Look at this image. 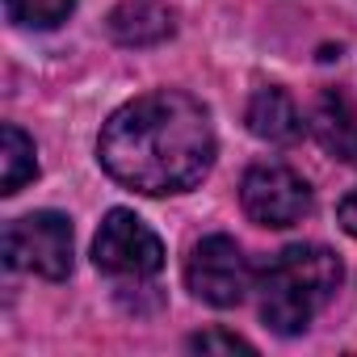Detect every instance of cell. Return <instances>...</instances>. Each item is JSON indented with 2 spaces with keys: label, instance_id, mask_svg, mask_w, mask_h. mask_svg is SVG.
<instances>
[{
  "label": "cell",
  "instance_id": "6da1fadb",
  "mask_svg": "<svg viewBox=\"0 0 357 357\" xmlns=\"http://www.w3.org/2000/svg\"><path fill=\"white\" fill-rule=\"evenodd\" d=\"M101 168L139 194H185L215 164V130L202 101L176 89L126 101L97 139Z\"/></svg>",
  "mask_w": 357,
  "mask_h": 357
},
{
  "label": "cell",
  "instance_id": "7a4b0ae2",
  "mask_svg": "<svg viewBox=\"0 0 357 357\" xmlns=\"http://www.w3.org/2000/svg\"><path fill=\"white\" fill-rule=\"evenodd\" d=\"M344 269L336 252L319 244H290L273 257V265L261 278V315L273 332L298 336L311 328V319L328 307L336 294Z\"/></svg>",
  "mask_w": 357,
  "mask_h": 357
},
{
  "label": "cell",
  "instance_id": "3957f363",
  "mask_svg": "<svg viewBox=\"0 0 357 357\" xmlns=\"http://www.w3.org/2000/svg\"><path fill=\"white\" fill-rule=\"evenodd\" d=\"M5 265L38 278H68L72 273V219L59 211H34L5 227Z\"/></svg>",
  "mask_w": 357,
  "mask_h": 357
},
{
  "label": "cell",
  "instance_id": "277c9868",
  "mask_svg": "<svg viewBox=\"0 0 357 357\" xmlns=\"http://www.w3.org/2000/svg\"><path fill=\"white\" fill-rule=\"evenodd\" d=\"M93 261L101 273L122 278V282H143L164 269V244L160 236L130 211H109L97 240H93Z\"/></svg>",
  "mask_w": 357,
  "mask_h": 357
},
{
  "label": "cell",
  "instance_id": "5b68a950",
  "mask_svg": "<svg viewBox=\"0 0 357 357\" xmlns=\"http://www.w3.org/2000/svg\"><path fill=\"white\" fill-rule=\"evenodd\" d=\"M240 202H244V215L261 227H294L311 211V190L294 168L265 160L244 172Z\"/></svg>",
  "mask_w": 357,
  "mask_h": 357
},
{
  "label": "cell",
  "instance_id": "8992f818",
  "mask_svg": "<svg viewBox=\"0 0 357 357\" xmlns=\"http://www.w3.org/2000/svg\"><path fill=\"white\" fill-rule=\"evenodd\" d=\"M185 282L211 307H240L252 286V269L231 236H206L185 261Z\"/></svg>",
  "mask_w": 357,
  "mask_h": 357
},
{
  "label": "cell",
  "instance_id": "52a82bcc",
  "mask_svg": "<svg viewBox=\"0 0 357 357\" xmlns=\"http://www.w3.org/2000/svg\"><path fill=\"white\" fill-rule=\"evenodd\" d=\"M311 130L319 139V147L344 164H357V109L344 93L336 89H324L315 97V109H311Z\"/></svg>",
  "mask_w": 357,
  "mask_h": 357
},
{
  "label": "cell",
  "instance_id": "ba28073f",
  "mask_svg": "<svg viewBox=\"0 0 357 357\" xmlns=\"http://www.w3.org/2000/svg\"><path fill=\"white\" fill-rule=\"evenodd\" d=\"M172 30H176V13L155 5V0H126L109 13V34L122 47H155L172 38Z\"/></svg>",
  "mask_w": 357,
  "mask_h": 357
},
{
  "label": "cell",
  "instance_id": "9c48e42d",
  "mask_svg": "<svg viewBox=\"0 0 357 357\" xmlns=\"http://www.w3.org/2000/svg\"><path fill=\"white\" fill-rule=\"evenodd\" d=\"M248 130L265 143H294L303 135V114L298 105L290 101L286 89L269 84V89H257L252 101H248V114H244Z\"/></svg>",
  "mask_w": 357,
  "mask_h": 357
},
{
  "label": "cell",
  "instance_id": "30bf717a",
  "mask_svg": "<svg viewBox=\"0 0 357 357\" xmlns=\"http://www.w3.org/2000/svg\"><path fill=\"white\" fill-rule=\"evenodd\" d=\"M34 176H38L34 139L9 122L0 130V194H17L26 181H34Z\"/></svg>",
  "mask_w": 357,
  "mask_h": 357
},
{
  "label": "cell",
  "instance_id": "8fae6325",
  "mask_svg": "<svg viewBox=\"0 0 357 357\" xmlns=\"http://www.w3.org/2000/svg\"><path fill=\"white\" fill-rule=\"evenodd\" d=\"M76 0H5V13L13 26L26 30H55L72 17Z\"/></svg>",
  "mask_w": 357,
  "mask_h": 357
},
{
  "label": "cell",
  "instance_id": "7c38bea8",
  "mask_svg": "<svg viewBox=\"0 0 357 357\" xmlns=\"http://www.w3.org/2000/svg\"><path fill=\"white\" fill-rule=\"evenodd\" d=\"M190 349L194 353H257L252 340H244L236 332H223V328H206V332L190 336Z\"/></svg>",
  "mask_w": 357,
  "mask_h": 357
},
{
  "label": "cell",
  "instance_id": "4fadbf2b",
  "mask_svg": "<svg viewBox=\"0 0 357 357\" xmlns=\"http://www.w3.org/2000/svg\"><path fill=\"white\" fill-rule=\"evenodd\" d=\"M336 219H340V227H344V231L357 240V185H353V190L340 198V206H336Z\"/></svg>",
  "mask_w": 357,
  "mask_h": 357
}]
</instances>
